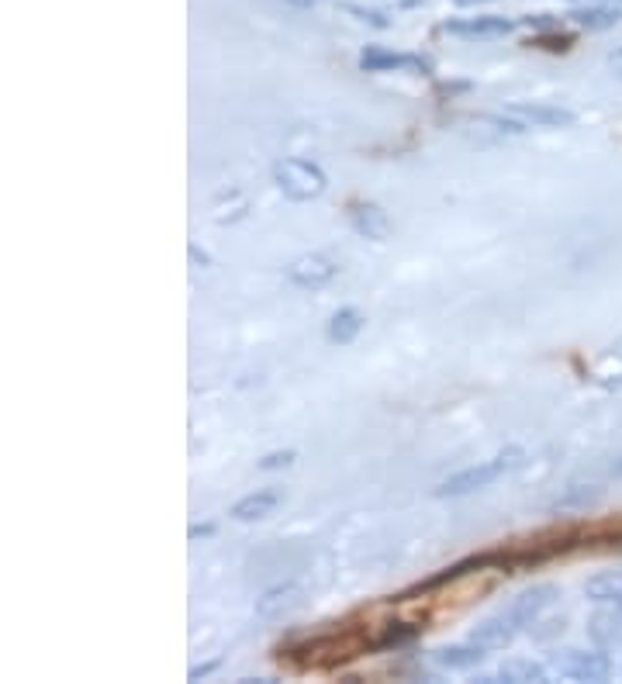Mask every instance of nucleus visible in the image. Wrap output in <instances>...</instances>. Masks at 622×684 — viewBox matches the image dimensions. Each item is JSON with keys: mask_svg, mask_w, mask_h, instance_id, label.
<instances>
[{"mask_svg": "<svg viewBox=\"0 0 622 684\" xmlns=\"http://www.w3.org/2000/svg\"><path fill=\"white\" fill-rule=\"evenodd\" d=\"M519 464H522V449L508 446L498 456H492V460H484L478 467H467V470L454 473V478H446L436 487V494H440V498H460V494H474V491H481L487 484H495L498 478H505V473L516 470Z\"/></svg>", "mask_w": 622, "mask_h": 684, "instance_id": "nucleus-1", "label": "nucleus"}, {"mask_svg": "<svg viewBox=\"0 0 622 684\" xmlns=\"http://www.w3.org/2000/svg\"><path fill=\"white\" fill-rule=\"evenodd\" d=\"M274 180L280 187V194L291 198V201H315L326 194V174L318 169L315 163H305V160H284L277 163L274 169Z\"/></svg>", "mask_w": 622, "mask_h": 684, "instance_id": "nucleus-2", "label": "nucleus"}, {"mask_svg": "<svg viewBox=\"0 0 622 684\" xmlns=\"http://www.w3.org/2000/svg\"><path fill=\"white\" fill-rule=\"evenodd\" d=\"M550 668L568 681H609L612 660L601 650H557Z\"/></svg>", "mask_w": 622, "mask_h": 684, "instance_id": "nucleus-3", "label": "nucleus"}, {"mask_svg": "<svg viewBox=\"0 0 622 684\" xmlns=\"http://www.w3.org/2000/svg\"><path fill=\"white\" fill-rule=\"evenodd\" d=\"M557 598H560L557 584H536V587H530V592H522L512 605L505 608V612L512 616V622L519 625V630H525V625H533L546 608H554Z\"/></svg>", "mask_w": 622, "mask_h": 684, "instance_id": "nucleus-4", "label": "nucleus"}, {"mask_svg": "<svg viewBox=\"0 0 622 684\" xmlns=\"http://www.w3.org/2000/svg\"><path fill=\"white\" fill-rule=\"evenodd\" d=\"M516 25L508 17L498 14H484V17H460V22H446L443 31L457 35V38H470V42H487V38H505Z\"/></svg>", "mask_w": 622, "mask_h": 684, "instance_id": "nucleus-5", "label": "nucleus"}, {"mask_svg": "<svg viewBox=\"0 0 622 684\" xmlns=\"http://www.w3.org/2000/svg\"><path fill=\"white\" fill-rule=\"evenodd\" d=\"M360 66L367 73H388V69H398V73H429V60L422 55H411V52H388L381 46H373L360 55Z\"/></svg>", "mask_w": 622, "mask_h": 684, "instance_id": "nucleus-6", "label": "nucleus"}, {"mask_svg": "<svg viewBox=\"0 0 622 684\" xmlns=\"http://www.w3.org/2000/svg\"><path fill=\"white\" fill-rule=\"evenodd\" d=\"M519 633H522V630L512 622V616H508V612H498V616L484 619V622L474 625V630H470V643L484 646V650H505V646H512V643H516Z\"/></svg>", "mask_w": 622, "mask_h": 684, "instance_id": "nucleus-7", "label": "nucleus"}, {"mask_svg": "<svg viewBox=\"0 0 622 684\" xmlns=\"http://www.w3.org/2000/svg\"><path fill=\"white\" fill-rule=\"evenodd\" d=\"M288 277L297 283V288L318 291V288H326V283L335 277V263L326 259V256H318V253H312V256L294 259V263H291V270H288Z\"/></svg>", "mask_w": 622, "mask_h": 684, "instance_id": "nucleus-8", "label": "nucleus"}, {"mask_svg": "<svg viewBox=\"0 0 622 684\" xmlns=\"http://www.w3.org/2000/svg\"><path fill=\"white\" fill-rule=\"evenodd\" d=\"M350 221L360 236L367 239H388L391 236V221H388V212L381 204H370V201H353L350 204Z\"/></svg>", "mask_w": 622, "mask_h": 684, "instance_id": "nucleus-9", "label": "nucleus"}, {"mask_svg": "<svg viewBox=\"0 0 622 684\" xmlns=\"http://www.w3.org/2000/svg\"><path fill=\"white\" fill-rule=\"evenodd\" d=\"M297 601H301V587L294 581L274 584V587H267V592L256 598V616L259 619H280L284 612H291Z\"/></svg>", "mask_w": 622, "mask_h": 684, "instance_id": "nucleus-10", "label": "nucleus"}, {"mask_svg": "<svg viewBox=\"0 0 622 684\" xmlns=\"http://www.w3.org/2000/svg\"><path fill=\"white\" fill-rule=\"evenodd\" d=\"M588 636L598 643V646H622V608H612V605H601L598 612L588 619Z\"/></svg>", "mask_w": 622, "mask_h": 684, "instance_id": "nucleus-11", "label": "nucleus"}, {"mask_svg": "<svg viewBox=\"0 0 622 684\" xmlns=\"http://www.w3.org/2000/svg\"><path fill=\"white\" fill-rule=\"evenodd\" d=\"M512 114L522 122H530L536 128H563L574 125V111L568 107H554V104H512Z\"/></svg>", "mask_w": 622, "mask_h": 684, "instance_id": "nucleus-12", "label": "nucleus"}, {"mask_svg": "<svg viewBox=\"0 0 622 684\" xmlns=\"http://www.w3.org/2000/svg\"><path fill=\"white\" fill-rule=\"evenodd\" d=\"M487 657L484 646L478 643H457V646H440L436 650V663L446 671H470Z\"/></svg>", "mask_w": 622, "mask_h": 684, "instance_id": "nucleus-13", "label": "nucleus"}, {"mask_svg": "<svg viewBox=\"0 0 622 684\" xmlns=\"http://www.w3.org/2000/svg\"><path fill=\"white\" fill-rule=\"evenodd\" d=\"M280 505V491H256L250 498H242L232 505V519L236 522H259L274 516V508Z\"/></svg>", "mask_w": 622, "mask_h": 684, "instance_id": "nucleus-14", "label": "nucleus"}, {"mask_svg": "<svg viewBox=\"0 0 622 684\" xmlns=\"http://www.w3.org/2000/svg\"><path fill=\"white\" fill-rule=\"evenodd\" d=\"M601 498H606V491H601L598 484H571V487L563 491L560 498L554 502V511H588V508H595Z\"/></svg>", "mask_w": 622, "mask_h": 684, "instance_id": "nucleus-15", "label": "nucleus"}, {"mask_svg": "<svg viewBox=\"0 0 622 684\" xmlns=\"http://www.w3.org/2000/svg\"><path fill=\"white\" fill-rule=\"evenodd\" d=\"M546 677H550V671H546L540 660H505L498 668V681H508V684H540Z\"/></svg>", "mask_w": 622, "mask_h": 684, "instance_id": "nucleus-16", "label": "nucleus"}, {"mask_svg": "<svg viewBox=\"0 0 622 684\" xmlns=\"http://www.w3.org/2000/svg\"><path fill=\"white\" fill-rule=\"evenodd\" d=\"M584 595H588L595 605H612L622 608V574H598L584 584Z\"/></svg>", "mask_w": 622, "mask_h": 684, "instance_id": "nucleus-17", "label": "nucleus"}, {"mask_svg": "<svg viewBox=\"0 0 622 684\" xmlns=\"http://www.w3.org/2000/svg\"><path fill=\"white\" fill-rule=\"evenodd\" d=\"M619 17H622L619 8H609V4H588V8L574 11V14H571V22L581 25V28H588V31H606V28L619 25Z\"/></svg>", "mask_w": 622, "mask_h": 684, "instance_id": "nucleus-18", "label": "nucleus"}, {"mask_svg": "<svg viewBox=\"0 0 622 684\" xmlns=\"http://www.w3.org/2000/svg\"><path fill=\"white\" fill-rule=\"evenodd\" d=\"M364 329V315L356 308H339L329 321V339L339 342V346H350V342L360 335Z\"/></svg>", "mask_w": 622, "mask_h": 684, "instance_id": "nucleus-19", "label": "nucleus"}, {"mask_svg": "<svg viewBox=\"0 0 622 684\" xmlns=\"http://www.w3.org/2000/svg\"><path fill=\"white\" fill-rule=\"evenodd\" d=\"M415 636H419V625H411V622H391L388 630H384V636L373 639L370 646H373V650H391V646H402V643H408Z\"/></svg>", "mask_w": 622, "mask_h": 684, "instance_id": "nucleus-20", "label": "nucleus"}, {"mask_svg": "<svg viewBox=\"0 0 622 684\" xmlns=\"http://www.w3.org/2000/svg\"><path fill=\"white\" fill-rule=\"evenodd\" d=\"M584 543H601V546H609V549H622V522H609V525H601L595 532H584L581 536Z\"/></svg>", "mask_w": 622, "mask_h": 684, "instance_id": "nucleus-21", "label": "nucleus"}, {"mask_svg": "<svg viewBox=\"0 0 622 684\" xmlns=\"http://www.w3.org/2000/svg\"><path fill=\"white\" fill-rule=\"evenodd\" d=\"M294 449H284V453H270V456H263V460H259V467L263 470H280V467H291L294 464Z\"/></svg>", "mask_w": 622, "mask_h": 684, "instance_id": "nucleus-22", "label": "nucleus"}, {"mask_svg": "<svg viewBox=\"0 0 622 684\" xmlns=\"http://www.w3.org/2000/svg\"><path fill=\"white\" fill-rule=\"evenodd\" d=\"M204 536H215V525L204 522V525H191V540H204Z\"/></svg>", "mask_w": 622, "mask_h": 684, "instance_id": "nucleus-23", "label": "nucleus"}, {"mask_svg": "<svg viewBox=\"0 0 622 684\" xmlns=\"http://www.w3.org/2000/svg\"><path fill=\"white\" fill-rule=\"evenodd\" d=\"M218 668V660H212V663H204V668H194L191 671V681H198V677H204V674H212Z\"/></svg>", "mask_w": 622, "mask_h": 684, "instance_id": "nucleus-24", "label": "nucleus"}, {"mask_svg": "<svg viewBox=\"0 0 622 684\" xmlns=\"http://www.w3.org/2000/svg\"><path fill=\"white\" fill-rule=\"evenodd\" d=\"M609 66L615 69V76H622V49H615V52L609 55Z\"/></svg>", "mask_w": 622, "mask_h": 684, "instance_id": "nucleus-25", "label": "nucleus"}, {"mask_svg": "<svg viewBox=\"0 0 622 684\" xmlns=\"http://www.w3.org/2000/svg\"><path fill=\"white\" fill-rule=\"evenodd\" d=\"M460 8H478V4H492V0H454Z\"/></svg>", "mask_w": 622, "mask_h": 684, "instance_id": "nucleus-26", "label": "nucleus"}, {"mask_svg": "<svg viewBox=\"0 0 622 684\" xmlns=\"http://www.w3.org/2000/svg\"><path fill=\"white\" fill-rule=\"evenodd\" d=\"M191 259H198L201 266H207V256H204V253H198V245H191Z\"/></svg>", "mask_w": 622, "mask_h": 684, "instance_id": "nucleus-27", "label": "nucleus"}, {"mask_svg": "<svg viewBox=\"0 0 622 684\" xmlns=\"http://www.w3.org/2000/svg\"><path fill=\"white\" fill-rule=\"evenodd\" d=\"M612 473H615V478H622V460H615V464H612Z\"/></svg>", "mask_w": 622, "mask_h": 684, "instance_id": "nucleus-28", "label": "nucleus"}, {"mask_svg": "<svg viewBox=\"0 0 622 684\" xmlns=\"http://www.w3.org/2000/svg\"><path fill=\"white\" fill-rule=\"evenodd\" d=\"M294 4H297V8H312V4H315V0H294Z\"/></svg>", "mask_w": 622, "mask_h": 684, "instance_id": "nucleus-29", "label": "nucleus"}]
</instances>
